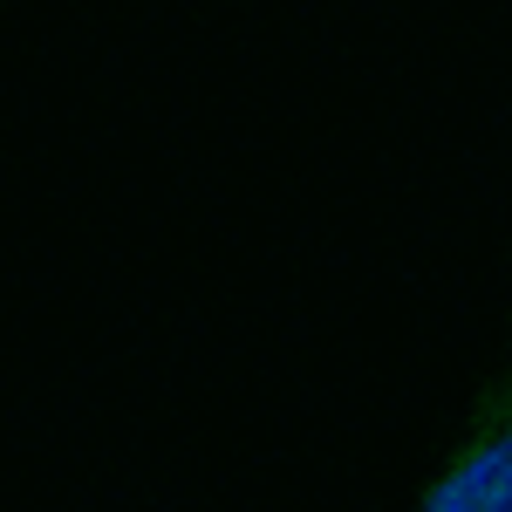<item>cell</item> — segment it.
<instances>
[{
    "mask_svg": "<svg viewBox=\"0 0 512 512\" xmlns=\"http://www.w3.org/2000/svg\"><path fill=\"white\" fill-rule=\"evenodd\" d=\"M410 512H512V335L478 376L458 431L417 478Z\"/></svg>",
    "mask_w": 512,
    "mask_h": 512,
    "instance_id": "obj_1",
    "label": "cell"
}]
</instances>
